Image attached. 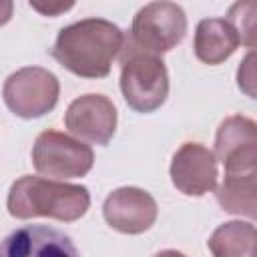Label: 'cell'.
Returning <instances> with one entry per match:
<instances>
[{"label":"cell","instance_id":"6da1fadb","mask_svg":"<svg viewBox=\"0 0 257 257\" xmlns=\"http://www.w3.org/2000/svg\"><path fill=\"white\" fill-rule=\"evenodd\" d=\"M124 46V32L106 18H82L60 28L52 58L80 78H104Z\"/></svg>","mask_w":257,"mask_h":257},{"label":"cell","instance_id":"7a4b0ae2","mask_svg":"<svg viewBox=\"0 0 257 257\" xmlns=\"http://www.w3.org/2000/svg\"><path fill=\"white\" fill-rule=\"evenodd\" d=\"M6 207L14 219L48 217L74 223L86 215L90 193L84 185L24 175L10 185Z\"/></svg>","mask_w":257,"mask_h":257},{"label":"cell","instance_id":"3957f363","mask_svg":"<svg viewBox=\"0 0 257 257\" xmlns=\"http://www.w3.org/2000/svg\"><path fill=\"white\" fill-rule=\"evenodd\" d=\"M120 92L135 112H155L169 96V70L161 56L135 48L124 34L120 50Z\"/></svg>","mask_w":257,"mask_h":257},{"label":"cell","instance_id":"277c9868","mask_svg":"<svg viewBox=\"0 0 257 257\" xmlns=\"http://www.w3.org/2000/svg\"><path fill=\"white\" fill-rule=\"evenodd\" d=\"M187 14L177 2H149L133 18L126 40L149 54L161 56L183 42Z\"/></svg>","mask_w":257,"mask_h":257},{"label":"cell","instance_id":"5b68a950","mask_svg":"<svg viewBox=\"0 0 257 257\" xmlns=\"http://www.w3.org/2000/svg\"><path fill=\"white\" fill-rule=\"evenodd\" d=\"M30 157L36 173L54 181L84 177L94 165V153L86 143L52 128L36 137Z\"/></svg>","mask_w":257,"mask_h":257},{"label":"cell","instance_id":"8992f818","mask_svg":"<svg viewBox=\"0 0 257 257\" xmlns=\"http://www.w3.org/2000/svg\"><path fill=\"white\" fill-rule=\"evenodd\" d=\"M60 96V82L54 72L42 66H22L12 72L2 86L8 110L20 118H40L48 114Z\"/></svg>","mask_w":257,"mask_h":257},{"label":"cell","instance_id":"52a82bcc","mask_svg":"<svg viewBox=\"0 0 257 257\" xmlns=\"http://www.w3.org/2000/svg\"><path fill=\"white\" fill-rule=\"evenodd\" d=\"M215 159L223 163L225 175L257 173V124L243 114L221 120L215 133Z\"/></svg>","mask_w":257,"mask_h":257},{"label":"cell","instance_id":"ba28073f","mask_svg":"<svg viewBox=\"0 0 257 257\" xmlns=\"http://www.w3.org/2000/svg\"><path fill=\"white\" fill-rule=\"evenodd\" d=\"M116 106L104 94H82L74 98L64 112V126L78 141L106 147L116 131Z\"/></svg>","mask_w":257,"mask_h":257},{"label":"cell","instance_id":"9c48e42d","mask_svg":"<svg viewBox=\"0 0 257 257\" xmlns=\"http://www.w3.org/2000/svg\"><path fill=\"white\" fill-rule=\"evenodd\" d=\"M173 187L187 197H203L217 187L219 169L213 151L201 143H183L169 167Z\"/></svg>","mask_w":257,"mask_h":257},{"label":"cell","instance_id":"30bf717a","mask_svg":"<svg viewBox=\"0 0 257 257\" xmlns=\"http://www.w3.org/2000/svg\"><path fill=\"white\" fill-rule=\"evenodd\" d=\"M102 217L118 233L141 235L155 225L159 207L149 191L141 187H118L104 199Z\"/></svg>","mask_w":257,"mask_h":257},{"label":"cell","instance_id":"8fae6325","mask_svg":"<svg viewBox=\"0 0 257 257\" xmlns=\"http://www.w3.org/2000/svg\"><path fill=\"white\" fill-rule=\"evenodd\" d=\"M0 257H80L72 239L46 225H24L0 241Z\"/></svg>","mask_w":257,"mask_h":257},{"label":"cell","instance_id":"7c38bea8","mask_svg":"<svg viewBox=\"0 0 257 257\" xmlns=\"http://www.w3.org/2000/svg\"><path fill=\"white\" fill-rule=\"evenodd\" d=\"M241 40L227 18H203L197 24L193 50L197 60L215 66L233 56Z\"/></svg>","mask_w":257,"mask_h":257},{"label":"cell","instance_id":"4fadbf2b","mask_svg":"<svg viewBox=\"0 0 257 257\" xmlns=\"http://www.w3.org/2000/svg\"><path fill=\"white\" fill-rule=\"evenodd\" d=\"M215 197L223 211L253 221L257 215V173L225 175L215 187Z\"/></svg>","mask_w":257,"mask_h":257},{"label":"cell","instance_id":"5bb4252c","mask_svg":"<svg viewBox=\"0 0 257 257\" xmlns=\"http://www.w3.org/2000/svg\"><path fill=\"white\" fill-rule=\"evenodd\" d=\"M257 231L253 221L221 223L209 237L207 247L213 257H255Z\"/></svg>","mask_w":257,"mask_h":257},{"label":"cell","instance_id":"9a60e30c","mask_svg":"<svg viewBox=\"0 0 257 257\" xmlns=\"http://www.w3.org/2000/svg\"><path fill=\"white\" fill-rule=\"evenodd\" d=\"M255 2H237L229 8V22L239 34L241 44L255 50Z\"/></svg>","mask_w":257,"mask_h":257},{"label":"cell","instance_id":"2e32d148","mask_svg":"<svg viewBox=\"0 0 257 257\" xmlns=\"http://www.w3.org/2000/svg\"><path fill=\"white\" fill-rule=\"evenodd\" d=\"M255 62H257V56H255V50H249V54L241 60L239 68H237V86L249 96V98H255L257 92H255Z\"/></svg>","mask_w":257,"mask_h":257},{"label":"cell","instance_id":"e0dca14e","mask_svg":"<svg viewBox=\"0 0 257 257\" xmlns=\"http://www.w3.org/2000/svg\"><path fill=\"white\" fill-rule=\"evenodd\" d=\"M74 6V2H30V8L32 10H36V12H40V14H44V16H50V18H54V16H58V14H62V12H66V10H70Z\"/></svg>","mask_w":257,"mask_h":257},{"label":"cell","instance_id":"ac0fdd59","mask_svg":"<svg viewBox=\"0 0 257 257\" xmlns=\"http://www.w3.org/2000/svg\"><path fill=\"white\" fill-rule=\"evenodd\" d=\"M12 12H14V2H10V0H0V26H4V24L10 22Z\"/></svg>","mask_w":257,"mask_h":257},{"label":"cell","instance_id":"d6986e66","mask_svg":"<svg viewBox=\"0 0 257 257\" xmlns=\"http://www.w3.org/2000/svg\"><path fill=\"white\" fill-rule=\"evenodd\" d=\"M153 257H187V255H185V253H181V251H177V249H165V251L155 253Z\"/></svg>","mask_w":257,"mask_h":257}]
</instances>
